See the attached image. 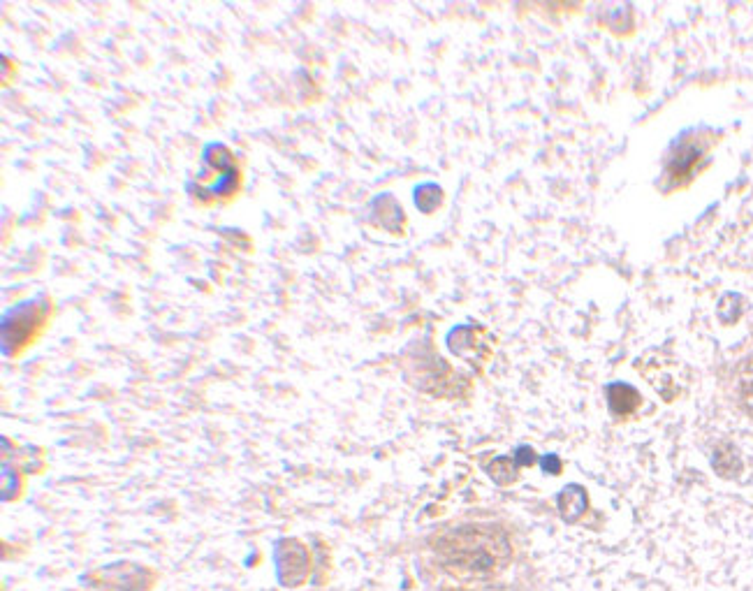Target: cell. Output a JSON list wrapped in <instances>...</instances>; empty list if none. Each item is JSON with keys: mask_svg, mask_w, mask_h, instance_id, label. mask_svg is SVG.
I'll return each instance as SVG.
<instances>
[{"mask_svg": "<svg viewBox=\"0 0 753 591\" xmlns=\"http://www.w3.org/2000/svg\"><path fill=\"white\" fill-rule=\"evenodd\" d=\"M438 564L455 578L487 580L513 561V543L496 524H464L434 541Z\"/></svg>", "mask_w": 753, "mask_h": 591, "instance_id": "obj_1", "label": "cell"}, {"mask_svg": "<svg viewBox=\"0 0 753 591\" xmlns=\"http://www.w3.org/2000/svg\"><path fill=\"white\" fill-rule=\"evenodd\" d=\"M45 318H47V309L42 299L24 302L7 311L3 318L5 355H19L21 350L31 344L35 334H40L42 325H45Z\"/></svg>", "mask_w": 753, "mask_h": 591, "instance_id": "obj_2", "label": "cell"}, {"mask_svg": "<svg viewBox=\"0 0 753 591\" xmlns=\"http://www.w3.org/2000/svg\"><path fill=\"white\" fill-rule=\"evenodd\" d=\"M274 568L285 589L302 587L311 575V552L302 541L283 538L274 545Z\"/></svg>", "mask_w": 753, "mask_h": 591, "instance_id": "obj_3", "label": "cell"}, {"mask_svg": "<svg viewBox=\"0 0 753 591\" xmlns=\"http://www.w3.org/2000/svg\"><path fill=\"white\" fill-rule=\"evenodd\" d=\"M557 506L564 520H577L587 510V492L580 485H568L557 496Z\"/></svg>", "mask_w": 753, "mask_h": 591, "instance_id": "obj_4", "label": "cell"}, {"mask_svg": "<svg viewBox=\"0 0 753 591\" xmlns=\"http://www.w3.org/2000/svg\"><path fill=\"white\" fill-rule=\"evenodd\" d=\"M608 397H610L612 408L617 413H628L640 404V394L633 388H628V385H612V388L608 390Z\"/></svg>", "mask_w": 753, "mask_h": 591, "instance_id": "obj_5", "label": "cell"}, {"mask_svg": "<svg viewBox=\"0 0 753 591\" xmlns=\"http://www.w3.org/2000/svg\"><path fill=\"white\" fill-rule=\"evenodd\" d=\"M487 471H489V476H492L496 480V483H501V485L513 483V480L517 478V471H515L513 462H510V459H506V457L496 459V462L492 466H489Z\"/></svg>", "mask_w": 753, "mask_h": 591, "instance_id": "obj_6", "label": "cell"}, {"mask_svg": "<svg viewBox=\"0 0 753 591\" xmlns=\"http://www.w3.org/2000/svg\"><path fill=\"white\" fill-rule=\"evenodd\" d=\"M740 392H742V404L747 411L753 413V357L744 364L742 378H740Z\"/></svg>", "mask_w": 753, "mask_h": 591, "instance_id": "obj_7", "label": "cell"}]
</instances>
